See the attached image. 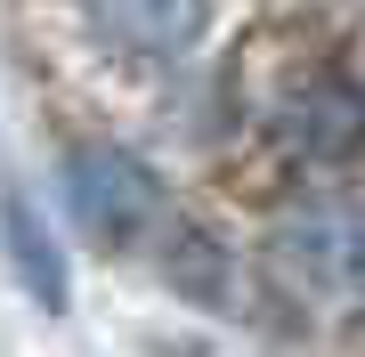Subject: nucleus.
<instances>
[{
    "instance_id": "1",
    "label": "nucleus",
    "mask_w": 365,
    "mask_h": 357,
    "mask_svg": "<svg viewBox=\"0 0 365 357\" xmlns=\"http://www.w3.org/2000/svg\"><path fill=\"white\" fill-rule=\"evenodd\" d=\"M66 203L73 219L90 227L98 244H130L138 227L163 219V179L146 171V162L130 155V146H73L66 155Z\"/></svg>"
},
{
    "instance_id": "2",
    "label": "nucleus",
    "mask_w": 365,
    "mask_h": 357,
    "mask_svg": "<svg viewBox=\"0 0 365 357\" xmlns=\"http://www.w3.org/2000/svg\"><path fill=\"white\" fill-rule=\"evenodd\" d=\"M276 260H284L292 276H309V284L365 276V203L357 195H317V203H300V212H284Z\"/></svg>"
},
{
    "instance_id": "3",
    "label": "nucleus",
    "mask_w": 365,
    "mask_h": 357,
    "mask_svg": "<svg viewBox=\"0 0 365 357\" xmlns=\"http://www.w3.org/2000/svg\"><path fill=\"white\" fill-rule=\"evenodd\" d=\"M0 244H9V260H16V284H25L33 301L57 317V309L73 301V284H66V252H57L49 219H41V203L25 195V187H9V195H0Z\"/></svg>"
},
{
    "instance_id": "4",
    "label": "nucleus",
    "mask_w": 365,
    "mask_h": 357,
    "mask_svg": "<svg viewBox=\"0 0 365 357\" xmlns=\"http://www.w3.org/2000/svg\"><path fill=\"white\" fill-rule=\"evenodd\" d=\"M98 25L130 57H187L211 25V0H98Z\"/></svg>"
}]
</instances>
